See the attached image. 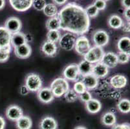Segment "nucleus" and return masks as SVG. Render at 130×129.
Returning <instances> with one entry per match:
<instances>
[{"instance_id": "f257e3e1", "label": "nucleus", "mask_w": 130, "mask_h": 129, "mask_svg": "<svg viewBox=\"0 0 130 129\" xmlns=\"http://www.w3.org/2000/svg\"><path fill=\"white\" fill-rule=\"evenodd\" d=\"M60 28L76 35H83L89 30L90 18L85 9L75 2L67 3L58 11Z\"/></svg>"}, {"instance_id": "f03ea898", "label": "nucleus", "mask_w": 130, "mask_h": 129, "mask_svg": "<svg viewBox=\"0 0 130 129\" xmlns=\"http://www.w3.org/2000/svg\"><path fill=\"white\" fill-rule=\"evenodd\" d=\"M50 88L54 97L60 98L64 96L65 93L69 90V83L65 78H56L51 83Z\"/></svg>"}, {"instance_id": "7ed1b4c3", "label": "nucleus", "mask_w": 130, "mask_h": 129, "mask_svg": "<svg viewBox=\"0 0 130 129\" xmlns=\"http://www.w3.org/2000/svg\"><path fill=\"white\" fill-rule=\"evenodd\" d=\"M104 53L102 47L94 46L91 47L87 52L84 56V60L92 64L97 63L101 61Z\"/></svg>"}, {"instance_id": "20e7f679", "label": "nucleus", "mask_w": 130, "mask_h": 129, "mask_svg": "<svg viewBox=\"0 0 130 129\" xmlns=\"http://www.w3.org/2000/svg\"><path fill=\"white\" fill-rule=\"evenodd\" d=\"M25 85L30 92H38L42 87V80L38 74L30 73L26 77Z\"/></svg>"}, {"instance_id": "39448f33", "label": "nucleus", "mask_w": 130, "mask_h": 129, "mask_svg": "<svg viewBox=\"0 0 130 129\" xmlns=\"http://www.w3.org/2000/svg\"><path fill=\"white\" fill-rule=\"evenodd\" d=\"M76 40V36L74 34L67 32L61 36L58 41L59 45L62 49L67 51H70L74 48Z\"/></svg>"}, {"instance_id": "423d86ee", "label": "nucleus", "mask_w": 130, "mask_h": 129, "mask_svg": "<svg viewBox=\"0 0 130 129\" xmlns=\"http://www.w3.org/2000/svg\"><path fill=\"white\" fill-rule=\"evenodd\" d=\"M90 48V42L84 35H80L76 40L74 48L76 52L80 55L84 56Z\"/></svg>"}, {"instance_id": "0eeeda50", "label": "nucleus", "mask_w": 130, "mask_h": 129, "mask_svg": "<svg viewBox=\"0 0 130 129\" xmlns=\"http://www.w3.org/2000/svg\"><path fill=\"white\" fill-rule=\"evenodd\" d=\"M93 41L95 46L103 47L109 43V36L105 30H96L93 35Z\"/></svg>"}, {"instance_id": "6e6552de", "label": "nucleus", "mask_w": 130, "mask_h": 129, "mask_svg": "<svg viewBox=\"0 0 130 129\" xmlns=\"http://www.w3.org/2000/svg\"><path fill=\"white\" fill-rule=\"evenodd\" d=\"M65 79L72 81H76L78 80L79 74L78 67L76 64H71L65 68L63 72Z\"/></svg>"}, {"instance_id": "1a4fd4ad", "label": "nucleus", "mask_w": 130, "mask_h": 129, "mask_svg": "<svg viewBox=\"0 0 130 129\" xmlns=\"http://www.w3.org/2000/svg\"><path fill=\"white\" fill-rule=\"evenodd\" d=\"M10 5L18 12H23L29 10L32 5L33 0H9Z\"/></svg>"}, {"instance_id": "9d476101", "label": "nucleus", "mask_w": 130, "mask_h": 129, "mask_svg": "<svg viewBox=\"0 0 130 129\" xmlns=\"http://www.w3.org/2000/svg\"><path fill=\"white\" fill-rule=\"evenodd\" d=\"M5 27L11 34L20 32L22 27L21 20L16 17H10L6 20Z\"/></svg>"}, {"instance_id": "9b49d317", "label": "nucleus", "mask_w": 130, "mask_h": 129, "mask_svg": "<svg viewBox=\"0 0 130 129\" xmlns=\"http://www.w3.org/2000/svg\"><path fill=\"white\" fill-rule=\"evenodd\" d=\"M23 116V110L18 105H10L6 110V116L9 120L16 121Z\"/></svg>"}, {"instance_id": "f8f14e48", "label": "nucleus", "mask_w": 130, "mask_h": 129, "mask_svg": "<svg viewBox=\"0 0 130 129\" xmlns=\"http://www.w3.org/2000/svg\"><path fill=\"white\" fill-rule=\"evenodd\" d=\"M100 62L105 65L107 68H114L119 63L117 54H116L114 52H112L104 53Z\"/></svg>"}, {"instance_id": "ddd939ff", "label": "nucleus", "mask_w": 130, "mask_h": 129, "mask_svg": "<svg viewBox=\"0 0 130 129\" xmlns=\"http://www.w3.org/2000/svg\"><path fill=\"white\" fill-rule=\"evenodd\" d=\"M38 98L43 103H49L53 101L54 97L50 88H42L38 91Z\"/></svg>"}, {"instance_id": "4468645a", "label": "nucleus", "mask_w": 130, "mask_h": 129, "mask_svg": "<svg viewBox=\"0 0 130 129\" xmlns=\"http://www.w3.org/2000/svg\"><path fill=\"white\" fill-rule=\"evenodd\" d=\"M127 80L126 77L122 74H116L111 78L110 84L112 87L117 89L125 87L127 85Z\"/></svg>"}, {"instance_id": "2eb2a0df", "label": "nucleus", "mask_w": 130, "mask_h": 129, "mask_svg": "<svg viewBox=\"0 0 130 129\" xmlns=\"http://www.w3.org/2000/svg\"><path fill=\"white\" fill-rule=\"evenodd\" d=\"M81 81L84 84L87 90H93L98 86L99 78L91 73V74L82 76Z\"/></svg>"}, {"instance_id": "dca6fc26", "label": "nucleus", "mask_w": 130, "mask_h": 129, "mask_svg": "<svg viewBox=\"0 0 130 129\" xmlns=\"http://www.w3.org/2000/svg\"><path fill=\"white\" fill-rule=\"evenodd\" d=\"M14 53L16 56L20 59L28 58L31 55V47L29 44L26 43L14 48Z\"/></svg>"}, {"instance_id": "f3484780", "label": "nucleus", "mask_w": 130, "mask_h": 129, "mask_svg": "<svg viewBox=\"0 0 130 129\" xmlns=\"http://www.w3.org/2000/svg\"><path fill=\"white\" fill-rule=\"evenodd\" d=\"M57 46L56 43L47 41H45L41 47V50L42 52L47 56L53 57L57 53Z\"/></svg>"}, {"instance_id": "a211bd4d", "label": "nucleus", "mask_w": 130, "mask_h": 129, "mask_svg": "<svg viewBox=\"0 0 130 129\" xmlns=\"http://www.w3.org/2000/svg\"><path fill=\"white\" fill-rule=\"evenodd\" d=\"M109 73V68H107L102 63L99 62L93 65L92 74L97 78H102L106 77Z\"/></svg>"}, {"instance_id": "6ab92c4d", "label": "nucleus", "mask_w": 130, "mask_h": 129, "mask_svg": "<svg viewBox=\"0 0 130 129\" xmlns=\"http://www.w3.org/2000/svg\"><path fill=\"white\" fill-rule=\"evenodd\" d=\"M27 43L26 41L25 34L21 32L12 34L11 39H10V44L13 46L14 48L23 45Z\"/></svg>"}, {"instance_id": "aec40b11", "label": "nucleus", "mask_w": 130, "mask_h": 129, "mask_svg": "<svg viewBox=\"0 0 130 129\" xmlns=\"http://www.w3.org/2000/svg\"><path fill=\"white\" fill-rule=\"evenodd\" d=\"M86 108L89 113L96 114L101 110L102 104L98 99L92 98L89 101L86 103Z\"/></svg>"}, {"instance_id": "412c9836", "label": "nucleus", "mask_w": 130, "mask_h": 129, "mask_svg": "<svg viewBox=\"0 0 130 129\" xmlns=\"http://www.w3.org/2000/svg\"><path fill=\"white\" fill-rule=\"evenodd\" d=\"M57 121L53 118L46 116L40 123V129H57Z\"/></svg>"}, {"instance_id": "4be33fe9", "label": "nucleus", "mask_w": 130, "mask_h": 129, "mask_svg": "<svg viewBox=\"0 0 130 129\" xmlns=\"http://www.w3.org/2000/svg\"><path fill=\"white\" fill-rule=\"evenodd\" d=\"M11 33L5 27H0V47L10 45Z\"/></svg>"}, {"instance_id": "5701e85b", "label": "nucleus", "mask_w": 130, "mask_h": 129, "mask_svg": "<svg viewBox=\"0 0 130 129\" xmlns=\"http://www.w3.org/2000/svg\"><path fill=\"white\" fill-rule=\"evenodd\" d=\"M93 67V64L91 63L88 62L86 60L81 61L78 65L79 74H80V76H82L91 74V73H92Z\"/></svg>"}, {"instance_id": "b1692460", "label": "nucleus", "mask_w": 130, "mask_h": 129, "mask_svg": "<svg viewBox=\"0 0 130 129\" xmlns=\"http://www.w3.org/2000/svg\"><path fill=\"white\" fill-rule=\"evenodd\" d=\"M117 48L122 52L129 54L130 52V39L129 37H122L117 43Z\"/></svg>"}, {"instance_id": "393cba45", "label": "nucleus", "mask_w": 130, "mask_h": 129, "mask_svg": "<svg viewBox=\"0 0 130 129\" xmlns=\"http://www.w3.org/2000/svg\"><path fill=\"white\" fill-rule=\"evenodd\" d=\"M32 125L31 119L27 116H23L16 121V126L18 129H30Z\"/></svg>"}, {"instance_id": "a878e982", "label": "nucleus", "mask_w": 130, "mask_h": 129, "mask_svg": "<svg viewBox=\"0 0 130 129\" xmlns=\"http://www.w3.org/2000/svg\"><path fill=\"white\" fill-rule=\"evenodd\" d=\"M46 28L49 30H59L60 28V21L58 16L50 17L46 21Z\"/></svg>"}, {"instance_id": "bb28decb", "label": "nucleus", "mask_w": 130, "mask_h": 129, "mask_svg": "<svg viewBox=\"0 0 130 129\" xmlns=\"http://www.w3.org/2000/svg\"><path fill=\"white\" fill-rule=\"evenodd\" d=\"M123 20L121 17L118 15L113 14L109 17L108 20V25L111 28L113 29H119L122 26Z\"/></svg>"}, {"instance_id": "cd10ccee", "label": "nucleus", "mask_w": 130, "mask_h": 129, "mask_svg": "<svg viewBox=\"0 0 130 129\" xmlns=\"http://www.w3.org/2000/svg\"><path fill=\"white\" fill-rule=\"evenodd\" d=\"M102 122L104 125L107 126H112L115 125L117 122V118L114 113L106 112L102 117Z\"/></svg>"}, {"instance_id": "c85d7f7f", "label": "nucleus", "mask_w": 130, "mask_h": 129, "mask_svg": "<svg viewBox=\"0 0 130 129\" xmlns=\"http://www.w3.org/2000/svg\"><path fill=\"white\" fill-rule=\"evenodd\" d=\"M43 13L46 16L53 17L56 16L58 14V10L56 5L54 3H47L43 10Z\"/></svg>"}, {"instance_id": "c756f323", "label": "nucleus", "mask_w": 130, "mask_h": 129, "mask_svg": "<svg viewBox=\"0 0 130 129\" xmlns=\"http://www.w3.org/2000/svg\"><path fill=\"white\" fill-rule=\"evenodd\" d=\"M118 109L124 114L129 113L130 111V101L127 99H121L117 104Z\"/></svg>"}, {"instance_id": "7c9ffc66", "label": "nucleus", "mask_w": 130, "mask_h": 129, "mask_svg": "<svg viewBox=\"0 0 130 129\" xmlns=\"http://www.w3.org/2000/svg\"><path fill=\"white\" fill-rule=\"evenodd\" d=\"M60 38H61V34L59 30H49L47 34V41L54 43L58 42Z\"/></svg>"}, {"instance_id": "2f4dec72", "label": "nucleus", "mask_w": 130, "mask_h": 129, "mask_svg": "<svg viewBox=\"0 0 130 129\" xmlns=\"http://www.w3.org/2000/svg\"><path fill=\"white\" fill-rule=\"evenodd\" d=\"M64 97L66 101L68 102H74L78 98V94H76L73 89L69 88V90L65 93Z\"/></svg>"}, {"instance_id": "473e14b6", "label": "nucleus", "mask_w": 130, "mask_h": 129, "mask_svg": "<svg viewBox=\"0 0 130 129\" xmlns=\"http://www.w3.org/2000/svg\"><path fill=\"white\" fill-rule=\"evenodd\" d=\"M86 12L89 18H94L99 15V10L96 8L95 6L93 4L89 5L85 9Z\"/></svg>"}, {"instance_id": "72a5a7b5", "label": "nucleus", "mask_w": 130, "mask_h": 129, "mask_svg": "<svg viewBox=\"0 0 130 129\" xmlns=\"http://www.w3.org/2000/svg\"><path fill=\"white\" fill-rule=\"evenodd\" d=\"M73 90H74L75 92H76V94H82L85 91L87 90V88H86V86L84 85V84L82 81H76L74 85V87H73Z\"/></svg>"}, {"instance_id": "f704fd0d", "label": "nucleus", "mask_w": 130, "mask_h": 129, "mask_svg": "<svg viewBox=\"0 0 130 129\" xmlns=\"http://www.w3.org/2000/svg\"><path fill=\"white\" fill-rule=\"evenodd\" d=\"M45 0H33L32 2V7L36 9V10L41 11L43 10L44 7L46 5Z\"/></svg>"}, {"instance_id": "c9c22d12", "label": "nucleus", "mask_w": 130, "mask_h": 129, "mask_svg": "<svg viewBox=\"0 0 130 129\" xmlns=\"http://www.w3.org/2000/svg\"><path fill=\"white\" fill-rule=\"evenodd\" d=\"M118 62L120 64H126L129 61V54L119 52L117 54Z\"/></svg>"}, {"instance_id": "e433bc0d", "label": "nucleus", "mask_w": 130, "mask_h": 129, "mask_svg": "<svg viewBox=\"0 0 130 129\" xmlns=\"http://www.w3.org/2000/svg\"><path fill=\"white\" fill-rule=\"evenodd\" d=\"M78 97L80 98V99H81V101H82L84 103L87 102V101H89L90 99H92L91 94L90 92H89L88 90L85 91L83 93L79 94Z\"/></svg>"}, {"instance_id": "4c0bfd02", "label": "nucleus", "mask_w": 130, "mask_h": 129, "mask_svg": "<svg viewBox=\"0 0 130 129\" xmlns=\"http://www.w3.org/2000/svg\"><path fill=\"white\" fill-rule=\"evenodd\" d=\"M96 8L99 10H103L106 9V2L104 1V0H95L93 3Z\"/></svg>"}, {"instance_id": "58836bf2", "label": "nucleus", "mask_w": 130, "mask_h": 129, "mask_svg": "<svg viewBox=\"0 0 130 129\" xmlns=\"http://www.w3.org/2000/svg\"><path fill=\"white\" fill-rule=\"evenodd\" d=\"M10 58V54L0 52V63H5Z\"/></svg>"}, {"instance_id": "ea45409f", "label": "nucleus", "mask_w": 130, "mask_h": 129, "mask_svg": "<svg viewBox=\"0 0 130 129\" xmlns=\"http://www.w3.org/2000/svg\"><path fill=\"white\" fill-rule=\"evenodd\" d=\"M112 129H130V128L128 123H122L114 125Z\"/></svg>"}, {"instance_id": "a19ab883", "label": "nucleus", "mask_w": 130, "mask_h": 129, "mask_svg": "<svg viewBox=\"0 0 130 129\" xmlns=\"http://www.w3.org/2000/svg\"><path fill=\"white\" fill-rule=\"evenodd\" d=\"M30 92L29 88H27V86L25 85H22V87H20V93L22 96H25L27 94H29V92Z\"/></svg>"}, {"instance_id": "79ce46f5", "label": "nucleus", "mask_w": 130, "mask_h": 129, "mask_svg": "<svg viewBox=\"0 0 130 129\" xmlns=\"http://www.w3.org/2000/svg\"><path fill=\"white\" fill-rule=\"evenodd\" d=\"M0 52L10 54V52H11V45H8L0 47Z\"/></svg>"}, {"instance_id": "37998d69", "label": "nucleus", "mask_w": 130, "mask_h": 129, "mask_svg": "<svg viewBox=\"0 0 130 129\" xmlns=\"http://www.w3.org/2000/svg\"><path fill=\"white\" fill-rule=\"evenodd\" d=\"M124 17L126 20L127 22H129L130 20V8H126L125 9L124 12Z\"/></svg>"}, {"instance_id": "c03bdc74", "label": "nucleus", "mask_w": 130, "mask_h": 129, "mask_svg": "<svg viewBox=\"0 0 130 129\" xmlns=\"http://www.w3.org/2000/svg\"><path fill=\"white\" fill-rule=\"evenodd\" d=\"M121 28H122V30L125 32H130V26H129V22H127V23H123L122 26Z\"/></svg>"}, {"instance_id": "a18cd8bd", "label": "nucleus", "mask_w": 130, "mask_h": 129, "mask_svg": "<svg viewBox=\"0 0 130 129\" xmlns=\"http://www.w3.org/2000/svg\"><path fill=\"white\" fill-rule=\"evenodd\" d=\"M52 1L54 3V4H55L56 5H57L61 6L66 4L68 0H52Z\"/></svg>"}, {"instance_id": "49530a36", "label": "nucleus", "mask_w": 130, "mask_h": 129, "mask_svg": "<svg viewBox=\"0 0 130 129\" xmlns=\"http://www.w3.org/2000/svg\"><path fill=\"white\" fill-rule=\"evenodd\" d=\"M122 5L126 8H130V0H122Z\"/></svg>"}, {"instance_id": "de8ad7c7", "label": "nucleus", "mask_w": 130, "mask_h": 129, "mask_svg": "<svg viewBox=\"0 0 130 129\" xmlns=\"http://www.w3.org/2000/svg\"><path fill=\"white\" fill-rule=\"evenodd\" d=\"M5 126V121L4 118L0 116V129H4Z\"/></svg>"}, {"instance_id": "09e8293b", "label": "nucleus", "mask_w": 130, "mask_h": 129, "mask_svg": "<svg viewBox=\"0 0 130 129\" xmlns=\"http://www.w3.org/2000/svg\"><path fill=\"white\" fill-rule=\"evenodd\" d=\"M5 6V0H0V10H2Z\"/></svg>"}, {"instance_id": "8fccbe9b", "label": "nucleus", "mask_w": 130, "mask_h": 129, "mask_svg": "<svg viewBox=\"0 0 130 129\" xmlns=\"http://www.w3.org/2000/svg\"><path fill=\"white\" fill-rule=\"evenodd\" d=\"M74 129H87L86 127L84 126H76V128Z\"/></svg>"}, {"instance_id": "3c124183", "label": "nucleus", "mask_w": 130, "mask_h": 129, "mask_svg": "<svg viewBox=\"0 0 130 129\" xmlns=\"http://www.w3.org/2000/svg\"><path fill=\"white\" fill-rule=\"evenodd\" d=\"M104 1H105V2H107V1H109V0H104Z\"/></svg>"}]
</instances>
